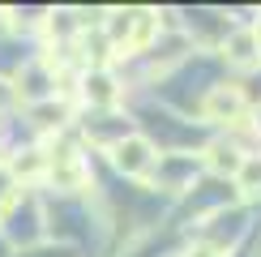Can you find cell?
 <instances>
[{"mask_svg":"<svg viewBox=\"0 0 261 257\" xmlns=\"http://www.w3.org/2000/svg\"><path fill=\"white\" fill-rule=\"evenodd\" d=\"M13 193H17V180L9 176V167H5V163H0V210L9 206V197H13Z\"/></svg>","mask_w":261,"mask_h":257,"instance_id":"8","label":"cell"},{"mask_svg":"<svg viewBox=\"0 0 261 257\" xmlns=\"http://www.w3.org/2000/svg\"><path fill=\"white\" fill-rule=\"evenodd\" d=\"M244 163V155H240V146H231L227 137H219V142H210L205 146V155H201V167H210L214 176H236Z\"/></svg>","mask_w":261,"mask_h":257,"instance_id":"6","label":"cell"},{"mask_svg":"<svg viewBox=\"0 0 261 257\" xmlns=\"http://www.w3.org/2000/svg\"><path fill=\"white\" fill-rule=\"evenodd\" d=\"M236 189L244 193V197H257L261 193V155H244V163H240V171H236Z\"/></svg>","mask_w":261,"mask_h":257,"instance_id":"7","label":"cell"},{"mask_svg":"<svg viewBox=\"0 0 261 257\" xmlns=\"http://www.w3.org/2000/svg\"><path fill=\"white\" fill-rule=\"evenodd\" d=\"M180 257H223V249H214L210 240H193V244H189V249H184Z\"/></svg>","mask_w":261,"mask_h":257,"instance_id":"9","label":"cell"},{"mask_svg":"<svg viewBox=\"0 0 261 257\" xmlns=\"http://www.w3.org/2000/svg\"><path fill=\"white\" fill-rule=\"evenodd\" d=\"M223 60L236 64V69H257V64H261V47H257L253 30H244V26L227 30V35H223Z\"/></svg>","mask_w":261,"mask_h":257,"instance_id":"5","label":"cell"},{"mask_svg":"<svg viewBox=\"0 0 261 257\" xmlns=\"http://www.w3.org/2000/svg\"><path fill=\"white\" fill-rule=\"evenodd\" d=\"M248 112V99H244V86L236 82H214L201 99V120L210 124H240Z\"/></svg>","mask_w":261,"mask_h":257,"instance_id":"4","label":"cell"},{"mask_svg":"<svg viewBox=\"0 0 261 257\" xmlns=\"http://www.w3.org/2000/svg\"><path fill=\"white\" fill-rule=\"evenodd\" d=\"M107 159H112V167L120 171L124 180H150L154 176V163H159V146L150 142L146 133H128V137H120L112 150H103Z\"/></svg>","mask_w":261,"mask_h":257,"instance_id":"2","label":"cell"},{"mask_svg":"<svg viewBox=\"0 0 261 257\" xmlns=\"http://www.w3.org/2000/svg\"><path fill=\"white\" fill-rule=\"evenodd\" d=\"M77 99L90 112H116L124 103V82L112 69H82L77 78Z\"/></svg>","mask_w":261,"mask_h":257,"instance_id":"3","label":"cell"},{"mask_svg":"<svg viewBox=\"0 0 261 257\" xmlns=\"http://www.w3.org/2000/svg\"><path fill=\"white\" fill-rule=\"evenodd\" d=\"M47 210H43V197L35 189H17L9 197V206L0 210V240L13 244V253L35 249V244L47 240Z\"/></svg>","mask_w":261,"mask_h":257,"instance_id":"1","label":"cell"},{"mask_svg":"<svg viewBox=\"0 0 261 257\" xmlns=\"http://www.w3.org/2000/svg\"><path fill=\"white\" fill-rule=\"evenodd\" d=\"M253 128H257V137H261V103L253 107Z\"/></svg>","mask_w":261,"mask_h":257,"instance_id":"10","label":"cell"}]
</instances>
